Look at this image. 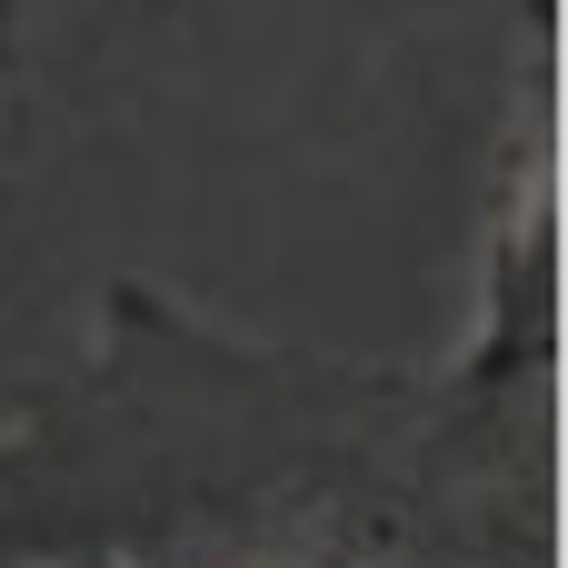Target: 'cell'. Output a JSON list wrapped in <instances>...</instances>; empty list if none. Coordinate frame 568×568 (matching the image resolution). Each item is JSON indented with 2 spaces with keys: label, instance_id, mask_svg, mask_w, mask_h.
Wrapping results in <instances>:
<instances>
[{
  "label": "cell",
  "instance_id": "7a4b0ae2",
  "mask_svg": "<svg viewBox=\"0 0 568 568\" xmlns=\"http://www.w3.org/2000/svg\"><path fill=\"white\" fill-rule=\"evenodd\" d=\"M10 160H20V100H10V20H0V200H10Z\"/></svg>",
  "mask_w": 568,
  "mask_h": 568
},
{
  "label": "cell",
  "instance_id": "3957f363",
  "mask_svg": "<svg viewBox=\"0 0 568 568\" xmlns=\"http://www.w3.org/2000/svg\"><path fill=\"white\" fill-rule=\"evenodd\" d=\"M0 20H10V0H0Z\"/></svg>",
  "mask_w": 568,
  "mask_h": 568
},
{
  "label": "cell",
  "instance_id": "6da1fadb",
  "mask_svg": "<svg viewBox=\"0 0 568 568\" xmlns=\"http://www.w3.org/2000/svg\"><path fill=\"white\" fill-rule=\"evenodd\" d=\"M559 568V290L489 280L449 369L240 339L150 280L0 429V568Z\"/></svg>",
  "mask_w": 568,
  "mask_h": 568
}]
</instances>
